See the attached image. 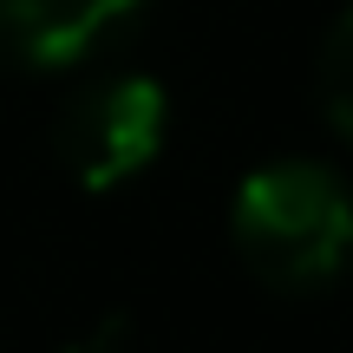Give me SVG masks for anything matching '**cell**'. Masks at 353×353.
I'll use <instances>...</instances> for the list:
<instances>
[{"instance_id":"5","label":"cell","mask_w":353,"mask_h":353,"mask_svg":"<svg viewBox=\"0 0 353 353\" xmlns=\"http://www.w3.org/2000/svg\"><path fill=\"white\" fill-rule=\"evenodd\" d=\"M118 341H125V314L99 321L92 334H79V341H72V347H59V353H118Z\"/></svg>"},{"instance_id":"3","label":"cell","mask_w":353,"mask_h":353,"mask_svg":"<svg viewBox=\"0 0 353 353\" xmlns=\"http://www.w3.org/2000/svg\"><path fill=\"white\" fill-rule=\"evenodd\" d=\"M151 0H0V52L26 72H65L112 46Z\"/></svg>"},{"instance_id":"4","label":"cell","mask_w":353,"mask_h":353,"mask_svg":"<svg viewBox=\"0 0 353 353\" xmlns=\"http://www.w3.org/2000/svg\"><path fill=\"white\" fill-rule=\"evenodd\" d=\"M321 112L353 144V7L334 20L327 46H321Z\"/></svg>"},{"instance_id":"1","label":"cell","mask_w":353,"mask_h":353,"mask_svg":"<svg viewBox=\"0 0 353 353\" xmlns=\"http://www.w3.org/2000/svg\"><path fill=\"white\" fill-rule=\"evenodd\" d=\"M229 236L268 288L314 294L353 262V196L314 157H275L236 183Z\"/></svg>"},{"instance_id":"2","label":"cell","mask_w":353,"mask_h":353,"mask_svg":"<svg viewBox=\"0 0 353 353\" xmlns=\"http://www.w3.org/2000/svg\"><path fill=\"white\" fill-rule=\"evenodd\" d=\"M170 131V92L144 72L92 79L72 105L59 112V164L79 190H125L138 170L157 164Z\"/></svg>"}]
</instances>
